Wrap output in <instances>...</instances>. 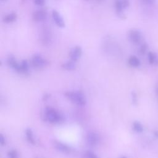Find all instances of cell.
Masks as SVG:
<instances>
[{"label":"cell","instance_id":"6da1fadb","mask_svg":"<svg viewBox=\"0 0 158 158\" xmlns=\"http://www.w3.org/2000/svg\"><path fill=\"white\" fill-rule=\"evenodd\" d=\"M66 97L71 101L73 103L79 106H83L87 103V100L83 93L80 91H67L65 93Z\"/></svg>","mask_w":158,"mask_h":158},{"label":"cell","instance_id":"7a4b0ae2","mask_svg":"<svg viewBox=\"0 0 158 158\" xmlns=\"http://www.w3.org/2000/svg\"><path fill=\"white\" fill-rule=\"evenodd\" d=\"M44 116L46 119L50 123H60L63 120V116L54 108L47 107L44 111Z\"/></svg>","mask_w":158,"mask_h":158},{"label":"cell","instance_id":"3957f363","mask_svg":"<svg viewBox=\"0 0 158 158\" xmlns=\"http://www.w3.org/2000/svg\"><path fill=\"white\" fill-rule=\"evenodd\" d=\"M40 40L44 46H49L52 41V33L50 28L47 26L43 27L40 31Z\"/></svg>","mask_w":158,"mask_h":158},{"label":"cell","instance_id":"277c9868","mask_svg":"<svg viewBox=\"0 0 158 158\" xmlns=\"http://www.w3.org/2000/svg\"><path fill=\"white\" fill-rule=\"evenodd\" d=\"M130 6V0H115L114 8L116 11L121 17L124 18L123 11Z\"/></svg>","mask_w":158,"mask_h":158},{"label":"cell","instance_id":"5b68a950","mask_svg":"<svg viewBox=\"0 0 158 158\" xmlns=\"http://www.w3.org/2000/svg\"><path fill=\"white\" fill-rule=\"evenodd\" d=\"M31 64L34 67L40 69L45 67L48 64V61L41 55L35 54L31 59Z\"/></svg>","mask_w":158,"mask_h":158},{"label":"cell","instance_id":"8992f818","mask_svg":"<svg viewBox=\"0 0 158 158\" xmlns=\"http://www.w3.org/2000/svg\"><path fill=\"white\" fill-rule=\"evenodd\" d=\"M82 55V49L79 46H75L73 47L69 52V58L71 61L77 62L80 60Z\"/></svg>","mask_w":158,"mask_h":158},{"label":"cell","instance_id":"52a82bcc","mask_svg":"<svg viewBox=\"0 0 158 158\" xmlns=\"http://www.w3.org/2000/svg\"><path fill=\"white\" fill-rule=\"evenodd\" d=\"M48 13L45 10H38L34 11L32 14V19L37 22H43L47 18Z\"/></svg>","mask_w":158,"mask_h":158},{"label":"cell","instance_id":"ba28073f","mask_svg":"<svg viewBox=\"0 0 158 158\" xmlns=\"http://www.w3.org/2000/svg\"><path fill=\"white\" fill-rule=\"evenodd\" d=\"M129 40L133 44H138L141 42L142 36L140 31L137 30H130L128 33Z\"/></svg>","mask_w":158,"mask_h":158},{"label":"cell","instance_id":"9c48e42d","mask_svg":"<svg viewBox=\"0 0 158 158\" xmlns=\"http://www.w3.org/2000/svg\"><path fill=\"white\" fill-rule=\"evenodd\" d=\"M52 18L56 25L60 28H64L66 26V24L64 19L60 14V13L56 10H53L51 13Z\"/></svg>","mask_w":158,"mask_h":158},{"label":"cell","instance_id":"30bf717a","mask_svg":"<svg viewBox=\"0 0 158 158\" xmlns=\"http://www.w3.org/2000/svg\"><path fill=\"white\" fill-rule=\"evenodd\" d=\"M54 146L56 149L65 154H69L72 151L71 147L61 141H55L54 142Z\"/></svg>","mask_w":158,"mask_h":158},{"label":"cell","instance_id":"8fae6325","mask_svg":"<svg viewBox=\"0 0 158 158\" xmlns=\"http://www.w3.org/2000/svg\"><path fill=\"white\" fill-rule=\"evenodd\" d=\"M87 141L88 145L94 146H96L99 141V137L95 132H90L87 136Z\"/></svg>","mask_w":158,"mask_h":158},{"label":"cell","instance_id":"7c38bea8","mask_svg":"<svg viewBox=\"0 0 158 158\" xmlns=\"http://www.w3.org/2000/svg\"><path fill=\"white\" fill-rule=\"evenodd\" d=\"M7 63L13 69L16 70L17 72L18 71L19 69V66H20V64L17 63V61H16L15 57L13 55H10L8 58L7 60Z\"/></svg>","mask_w":158,"mask_h":158},{"label":"cell","instance_id":"4fadbf2b","mask_svg":"<svg viewBox=\"0 0 158 158\" xmlns=\"http://www.w3.org/2000/svg\"><path fill=\"white\" fill-rule=\"evenodd\" d=\"M17 19V15L16 13H11L5 16L3 18V21L6 24H10L15 22Z\"/></svg>","mask_w":158,"mask_h":158},{"label":"cell","instance_id":"5bb4252c","mask_svg":"<svg viewBox=\"0 0 158 158\" xmlns=\"http://www.w3.org/2000/svg\"><path fill=\"white\" fill-rule=\"evenodd\" d=\"M29 65L27 61L23 60L20 63L19 69L17 72L22 74H26L29 72Z\"/></svg>","mask_w":158,"mask_h":158},{"label":"cell","instance_id":"9a60e30c","mask_svg":"<svg viewBox=\"0 0 158 158\" xmlns=\"http://www.w3.org/2000/svg\"><path fill=\"white\" fill-rule=\"evenodd\" d=\"M61 67L63 69L66 71H73L76 68V62L70 60L63 63L61 65Z\"/></svg>","mask_w":158,"mask_h":158},{"label":"cell","instance_id":"2e32d148","mask_svg":"<svg viewBox=\"0 0 158 158\" xmlns=\"http://www.w3.org/2000/svg\"><path fill=\"white\" fill-rule=\"evenodd\" d=\"M25 135H26L27 140L28 141V142L29 143H30L31 145H33L36 144V141L34 138L33 133L32 129H27L25 130Z\"/></svg>","mask_w":158,"mask_h":158},{"label":"cell","instance_id":"e0dca14e","mask_svg":"<svg viewBox=\"0 0 158 158\" xmlns=\"http://www.w3.org/2000/svg\"><path fill=\"white\" fill-rule=\"evenodd\" d=\"M128 63L133 67H137L140 65V61L139 59L135 56H132L129 58Z\"/></svg>","mask_w":158,"mask_h":158},{"label":"cell","instance_id":"ac0fdd59","mask_svg":"<svg viewBox=\"0 0 158 158\" xmlns=\"http://www.w3.org/2000/svg\"><path fill=\"white\" fill-rule=\"evenodd\" d=\"M133 130L138 133H141L143 130V128L142 125L137 121H135V122H133Z\"/></svg>","mask_w":158,"mask_h":158},{"label":"cell","instance_id":"d6986e66","mask_svg":"<svg viewBox=\"0 0 158 158\" xmlns=\"http://www.w3.org/2000/svg\"><path fill=\"white\" fill-rule=\"evenodd\" d=\"M157 58L156 55L154 53L152 52H149L148 53V61L149 64H154L156 61Z\"/></svg>","mask_w":158,"mask_h":158},{"label":"cell","instance_id":"ffe728a7","mask_svg":"<svg viewBox=\"0 0 158 158\" xmlns=\"http://www.w3.org/2000/svg\"><path fill=\"white\" fill-rule=\"evenodd\" d=\"M9 158H19L17 151L16 149H11L8 152Z\"/></svg>","mask_w":158,"mask_h":158},{"label":"cell","instance_id":"44dd1931","mask_svg":"<svg viewBox=\"0 0 158 158\" xmlns=\"http://www.w3.org/2000/svg\"><path fill=\"white\" fill-rule=\"evenodd\" d=\"M85 156L86 158H98L97 155L91 151H87L85 152Z\"/></svg>","mask_w":158,"mask_h":158},{"label":"cell","instance_id":"7402d4cb","mask_svg":"<svg viewBox=\"0 0 158 158\" xmlns=\"http://www.w3.org/2000/svg\"><path fill=\"white\" fill-rule=\"evenodd\" d=\"M147 49H148V45H147V44H146V43H144V44H143L140 46V49H139V52H140V53L141 55H144V54L145 53V52H146Z\"/></svg>","mask_w":158,"mask_h":158},{"label":"cell","instance_id":"603a6c76","mask_svg":"<svg viewBox=\"0 0 158 158\" xmlns=\"http://www.w3.org/2000/svg\"><path fill=\"white\" fill-rule=\"evenodd\" d=\"M155 1L156 0H141L142 3L146 5H151L155 2Z\"/></svg>","mask_w":158,"mask_h":158},{"label":"cell","instance_id":"cb8c5ba5","mask_svg":"<svg viewBox=\"0 0 158 158\" xmlns=\"http://www.w3.org/2000/svg\"><path fill=\"white\" fill-rule=\"evenodd\" d=\"M0 145L3 146L6 145V139L3 134L0 135Z\"/></svg>","mask_w":158,"mask_h":158},{"label":"cell","instance_id":"d4e9b609","mask_svg":"<svg viewBox=\"0 0 158 158\" xmlns=\"http://www.w3.org/2000/svg\"><path fill=\"white\" fill-rule=\"evenodd\" d=\"M45 0H34V3L37 6H42L44 3Z\"/></svg>","mask_w":158,"mask_h":158},{"label":"cell","instance_id":"484cf974","mask_svg":"<svg viewBox=\"0 0 158 158\" xmlns=\"http://www.w3.org/2000/svg\"><path fill=\"white\" fill-rule=\"evenodd\" d=\"M132 101L133 103H136L137 101V94L135 93H132Z\"/></svg>","mask_w":158,"mask_h":158},{"label":"cell","instance_id":"4316f807","mask_svg":"<svg viewBox=\"0 0 158 158\" xmlns=\"http://www.w3.org/2000/svg\"><path fill=\"white\" fill-rule=\"evenodd\" d=\"M48 98H49V95H48V94H45V95L44 96V97H43V100L46 101Z\"/></svg>","mask_w":158,"mask_h":158},{"label":"cell","instance_id":"83f0119b","mask_svg":"<svg viewBox=\"0 0 158 158\" xmlns=\"http://www.w3.org/2000/svg\"><path fill=\"white\" fill-rule=\"evenodd\" d=\"M96 1L98 2V3H100V2H102L103 0H96Z\"/></svg>","mask_w":158,"mask_h":158},{"label":"cell","instance_id":"f1b7e54d","mask_svg":"<svg viewBox=\"0 0 158 158\" xmlns=\"http://www.w3.org/2000/svg\"><path fill=\"white\" fill-rule=\"evenodd\" d=\"M121 158H127V157H125V156H122V157H121Z\"/></svg>","mask_w":158,"mask_h":158},{"label":"cell","instance_id":"f546056e","mask_svg":"<svg viewBox=\"0 0 158 158\" xmlns=\"http://www.w3.org/2000/svg\"><path fill=\"white\" fill-rule=\"evenodd\" d=\"M84 1H87V2H88V1H90V0H84Z\"/></svg>","mask_w":158,"mask_h":158},{"label":"cell","instance_id":"4dcf8cb0","mask_svg":"<svg viewBox=\"0 0 158 158\" xmlns=\"http://www.w3.org/2000/svg\"><path fill=\"white\" fill-rule=\"evenodd\" d=\"M22 2H24V1H25V0H22Z\"/></svg>","mask_w":158,"mask_h":158},{"label":"cell","instance_id":"1f68e13d","mask_svg":"<svg viewBox=\"0 0 158 158\" xmlns=\"http://www.w3.org/2000/svg\"><path fill=\"white\" fill-rule=\"evenodd\" d=\"M3 1H5V0H3Z\"/></svg>","mask_w":158,"mask_h":158}]
</instances>
